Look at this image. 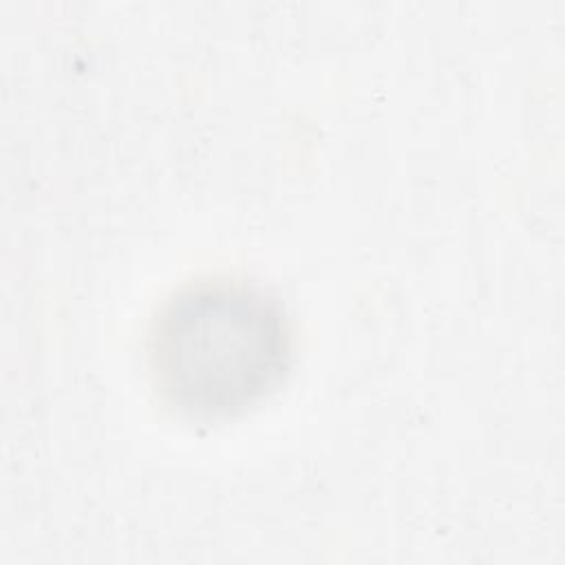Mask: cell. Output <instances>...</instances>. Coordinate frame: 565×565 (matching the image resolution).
<instances>
[{"instance_id": "obj_1", "label": "cell", "mask_w": 565, "mask_h": 565, "mask_svg": "<svg viewBox=\"0 0 565 565\" xmlns=\"http://www.w3.org/2000/svg\"><path fill=\"white\" fill-rule=\"evenodd\" d=\"M285 305L238 276L170 291L150 318L146 364L159 399L190 422L234 419L267 399L291 366Z\"/></svg>"}]
</instances>
